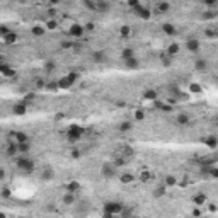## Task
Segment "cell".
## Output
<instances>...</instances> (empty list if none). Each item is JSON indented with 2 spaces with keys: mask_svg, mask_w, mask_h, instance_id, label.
I'll use <instances>...</instances> for the list:
<instances>
[{
  "mask_svg": "<svg viewBox=\"0 0 218 218\" xmlns=\"http://www.w3.org/2000/svg\"><path fill=\"white\" fill-rule=\"evenodd\" d=\"M49 2H51V4H58L60 0H49Z\"/></svg>",
  "mask_w": 218,
  "mask_h": 218,
  "instance_id": "f5cc1de1",
  "label": "cell"
},
{
  "mask_svg": "<svg viewBox=\"0 0 218 218\" xmlns=\"http://www.w3.org/2000/svg\"><path fill=\"white\" fill-rule=\"evenodd\" d=\"M124 65H126V68H130V70H135V68H138V65H140V61L136 58H130V60H124Z\"/></svg>",
  "mask_w": 218,
  "mask_h": 218,
  "instance_id": "5bb4252c",
  "label": "cell"
},
{
  "mask_svg": "<svg viewBox=\"0 0 218 218\" xmlns=\"http://www.w3.org/2000/svg\"><path fill=\"white\" fill-rule=\"evenodd\" d=\"M194 67H196V70H199V72H203V70H206L208 63H206V60H198Z\"/></svg>",
  "mask_w": 218,
  "mask_h": 218,
  "instance_id": "d4e9b609",
  "label": "cell"
},
{
  "mask_svg": "<svg viewBox=\"0 0 218 218\" xmlns=\"http://www.w3.org/2000/svg\"><path fill=\"white\" fill-rule=\"evenodd\" d=\"M186 48L189 49V51H193V53H196L198 49H199V41L194 39V37H193V39H187L186 41Z\"/></svg>",
  "mask_w": 218,
  "mask_h": 218,
  "instance_id": "8992f818",
  "label": "cell"
},
{
  "mask_svg": "<svg viewBox=\"0 0 218 218\" xmlns=\"http://www.w3.org/2000/svg\"><path fill=\"white\" fill-rule=\"evenodd\" d=\"M145 99H148V101H155V99H157V92H155V91H147V92H145Z\"/></svg>",
  "mask_w": 218,
  "mask_h": 218,
  "instance_id": "f1b7e54d",
  "label": "cell"
},
{
  "mask_svg": "<svg viewBox=\"0 0 218 218\" xmlns=\"http://www.w3.org/2000/svg\"><path fill=\"white\" fill-rule=\"evenodd\" d=\"M205 201H206V196H205L203 193H199V194H196V196L193 198V203H194V205H198V206L205 205Z\"/></svg>",
  "mask_w": 218,
  "mask_h": 218,
  "instance_id": "ac0fdd59",
  "label": "cell"
},
{
  "mask_svg": "<svg viewBox=\"0 0 218 218\" xmlns=\"http://www.w3.org/2000/svg\"><path fill=\"white\" fill-rule=\"evenodd\" d=\"M0 32H2V36H5V34H9V29H7L5 26H2L0 27Z\"/></svg>",
  "mask_w": 218,
  "mask_h": 218,
  "instance_id": "bcb514c9",
  "label": "cell"
},
{
  "mask_svg": "<svg viewBox=\"0 0 218 218\" xmlns=\"http://www.w3.org/2000/svg\"><path fill=\"white\" fill-rule=\"evenodd\" d=\"M133 179H135V176L133 174H121V177H119V181L123 182V184H130V182H133Z\"/></svg>",
  "mask_w": 218,
  "mask_h": 218,
  "instance_id": "ffe728a7",
  "label": "cell"
},
{
  "mask_svg": "<svg viewBox=\"0 0 218 218\" xmlns=\"http://www.w3.org/2000/svg\"><path fill=\"white\" fill-rule=\"evenodd\" d=\"M133 56H135V53H133V49L131 48H124L121 51V58L123 60H130V58H133Z\"/></svg>",
  "mask_w": 218,
  "mask_h": 218,
  "instance_id": "d6986e66",
  "label": "cell"
},
{
  "mask_svg": "<svg viewBox=\"0 0 218 218\" xmlns=\"http://www.w3.org/2000/svg\"><path fill=\"white\" fill-rule=\"evenodd\" d=\"M53 68H55V63H53V61H48V63L44 65V70H46V72H51Z\"/></svg>",
  "mask_w": 218,
  "mask_h": 218,
  "instance_id": "60d3db41",
  "label": "cell"
},
{
  "mask_svg": "<svg viewBox=\"0 0 218 218\" xmlns=\"http://www.w3.org/2000/svg\"><path fill=\"white\" fill-rule=\"evenodd\" d=\"M128 5H130V7H133V9H135L136 5H140V0H128Z\"/></svg>",
  "mask_w": 218,
  "mask_h": 218,
  "instance_id": "7bdbcfd3",
  "label": "cell"
},
{
  "mask_svg": "<svg viewBox=\"0 0 218 218\" xmlns=\"http://www.w3.org/2000/svg\"><path fill=\"white\" fill-rule=\"evenodd\" d=\"M140 179H142L143 182L150 181V179H152V172H142V176H140Z\"/></svg>",
  "mask_w": 218,
  "mask_h": 218,
  "instance_id": "d590c367",
  "label": "cell"
},
{
  "mask_svg": "<svg viewBox=\"0 0 218 218\" xmlns=\"http://www.w3.org/2000/svg\"><path fill=\"white\" fill-rule=\"evenodd\" d=\"M210 174H211L213 177H217V179H218V167H217V169H211V170H210Z\"/></svg>",
  "mask_w": 218,
  "mask_h": 218,
  "instance_id": "7dc6e473",
  "label": "cell"
},
{
  "mask_svg": "<svg viewBox=\"0 0 218 218\" xmlns=\"http://www.w3.org/2000/svg\"><path fill=\"white\" fill-rule=\"evenodd\" d=\"M73 194H75V193H70V191L67 193V194H65V196H63V203H65V205H72V203L75 201Z\"/></svg>",
  "mask_w": 218,
  "mask_h": 218,
  "instance_id": "cb8c5ba5",
  "label": "cell"
},
{
  "mask_svg": "<svg viewBox=\"0 0 218 218\" xmlns=\"http://www.w3.org/2000/svg\"><path fill=\"white\" fill-rule=\"evenodd\" d=\"M17 152H19V145H17V142L7 147V155H16Z\"/></svg>",
  "mask_w": 218,
  "mask_h": 218,
  "instance_id": "7402d4cb",
  "label": "cell"
},
{
  "mask_svg": "<svg viewBox=\"0 0 218 218\" xmlns=\"http://www.w3.org/2000/svg\"><path fill=\"white\" fill-rule=\"evenodd\" d=\"M36 87L43 89V87H44V80H43V79H37V80H36Z\"/></svg>",
  "mask_w": 218,
  "mask_h": 218,
  "instance_id": "ee69618b",
  "label": "cell"
},
{
  "mask_svg": "<svg viewBox=\"0 0 218 218\" xmlns=\"http://www.w3.org/2000/svg\"><path fill=\"white\" fill-rule=\"evenodd\" d=\"M170 58H172V56H170V55H167V53L160 56V60H162V63H164L165 67H169V65H170Z\"/></svg>",
  "mask_w": 218,
  "mask_h": 218,
  "instance_id": "4dcf8cb0",
  "label": "cell"
},
{
  "mask_svg": "<svg viewBox=\"0 0 218 218\" xmlns=\"http://www.w3.org/2000/svg\"><path fill=\"white\" fill-rule=\"evenodd\" d=\"M17 167L21 170H24V172H32L34 164H32V160H29V159H19L17 160Z\"/></svg>",
  "mask_w": 218,
  "mask_h": 218,
  "instance_id": "277c9868",
  "label": "cell"
},
{
  "mask_svg": "<svg viewBox=\"0 0 218 218\" xmlns=\"http://www.w3.org/2000/svg\"><path fill=\"white\" fill-rule=\"evenodd\" d=\"M154 194H155V196H157V198L164 196V194H165V186H159V187H157V189H155V193H154Z\"/></svg>",
  "mask_w": 218,
  "mask_h": 218,
  "instance_id": "1f68e13d",
  "label": "cell"
},
{
  "mask_svg": "<svg viewBox=\"0 0 218 218\" xmlns=\"http://www.w3.org/2000/svg\"><path fill=\"white\" fill-rule=\"evenodd\" d=\"M135 12H136V14H138L142 19H150V16H152L148 9H145V7H142V5H136V7H135Z\"/></svg>",
  "mask_w": 218,
  "mask_h": 218,
  "instance_id": "52a82bcc",
  "label": "cell"
},
{
  "mask_svg": "<svg viewBox=\"0 0 218 218\" xmlns=\"http://www.w3.org/2000/svg\"><path fill=\"white\" fill-rule=\"evenodd\" d=\"M19 2H26V0H19Z\"/></svg>",
  "mask_w": 218,
  "mask_h": 218,
  "instance_id": "db71d44e",
  "label": "cell"
},
{
  "mask_svg": "<svg viewBox=\"0 0 218 218\" xmlns=\"http://www.w3.org/2000/svg\"><path fill=\"white\" fill-rule=\"evenodd\" d=\"M12 136H14V140H16L17 143H24V142H29V138H27V135L24 133V131H16V133H12Z\"/></svg>",
  "mask_w": 218,
  "mask_h": 218,
  "instance_id": "30bf717a",
  "label": "cell"
},
{
  "mask_svg": "<svg viewBox=\"0 0 218 218\" xmlns=\"http://www.w3.org/2000/svg\"><path fill=\"white\" fill-rule=\"evenodd\" d=\"M32 34H34V36H43V34H44V27L34 26V27H32Z\"/></svg>",
  "mask_w": 218,
  "mask_h": 218,
  "instance_id": "83f0119b",
  "label": "cell"
},
{
  "mask_svg": "<svg viewBox=\"0 0 218 218\" xmlns=\"http://www.w3.org/2000/svg\"><path fill=\"white\" fill-rule=\"evenodd\" d=\"M2 196H4V198H9V196H10V193H9V189H7V187H4V189H2Z\"/></svg>",
  "mask_w": 218,
  "mask_h": 218,
  "instance_id": "f6af8a7d",
  "label": "cell"
},
{
  "mask_svg": "<svg viewBox=\"0 0 218 218\" xmlns=\"http://www.w3.org/2000/svg\"><path fill=\"white\" fill-rule=\"evenodd\" d=\"M215 2H217V0H205V4H208V5H213Z\"/></svg>",
  "mask_w": 218,
  "mask_h": 218,
  "instance_id": "816d5d0a",
  "label": "cell"
},
{
  "mask_svg": "<svg viewBox=\"0 0 218 218\" xmlns=\"http://www.w3.org/2000/svg\"><path fill=\"white\" fill-rule=\"evenodd\" d=\"M67 191H70V193H79V191H80V184H79V182H75V181L68 182V186H67Z\"/></svg>",
  "mask_w": 218,
  "mask_h": 218,
  "instance_id": "44dd1931",
  "label": "cell"
},
{
  "mask_svg": "<svg viewBox=\"0 0 218 218\" xmlns=\"http://www.w3.org/2000/svg\"><path fill=\"white\" fill-rule=\"evenodd\" d=\"M177 53H179V44H177V43H172L169 48H167V55H170V56L174 58Z\"/></svg>",
  "mask_w": 218,
  "mask_h": 218,
  "instance_id": "e0dca14e",
  "label": "cell"
},
{
  "mask_svg": "<svg viewBox=\"0 0 218 218\" xmlns=\"http://www.w3.org/2000/svg\"><path fill=\"white\" fill-rule=\"evenodd\" d=\"M169 4H167V2H160L159 4V12H167L169 10Z\"/></svg>",
  "mask_w": 218,
  "mask_h": 218,
  "instance_id": "e575fe53",
  "label": "cell"
},
{
  "mask_svg": "<svg viewBox=\"0 0 218 218\" xmlns=\"http://www.w3.org/2000/svg\"><path fill=\"white\" fill-rule=\"evenodd\" d=\"M130 128H131V123H130V121H124V123L119 124V130H121V131H128Z\"/></svg>",
  "mask_w": 218,
  "mask_h": 218,
  "instance_id": "8d00e7d4",
  "label": "cell"
},
{
  "mask_svg": "<svg viewBox=\"0 0 218 218\" xmlns=\"http://www.w3.org/2000/svg\"><path fill=\"white\" fill-rule=\"evenodd\" d=\"M119 34H121L123 37H128L130 36V26H123L121 29H119Z\"/></svg>",
  "mask_w": 218,
  "mask_h": 218,
  "instance_id": "d6a6232c",
  "label": "cell"
},
{
  "mask_svg": "<svg viewBox=\"0 0 218 218\" xmlns=\"http://www.w3.org/2000/svg\"><path fill=\"white\" fill-rule=\"evenodd\" d=\"M58 85H60V89H68V87H72V85H73V80L70 79L68 75H67V77H63V79L58 80Z\"/></svg>",
  "mask_w": 218,
  "mask_h": 218,
  "instance_id": "ba28073f",
  "label": "cell"
},
{
  "mask_svg": "<svg viewBox=\"0 0 218 218\" xmlns=\"http://www.w3.org/2000/svg\"><path fill=\"white\" fill-rule=\"evenodd\" d=\"M0 72L5 75V77H16V70H12L10 67H7L5 63L0 65Z\"/></svg>",
  "mask_w": 218,
  "mask_h": 218,
  "instance_id": "4fadbf2b",
  "label": "cell"
},
{
  "mask_svg": "<svg viewBox=\"0 0 218 218\" xmlns=\"http://www.w3.org/2000/svg\"><path fill=\"white\" fill-rule=\"evenodd\" d=\"M143 118H145V112L142 111V109H136V111H135V119H136V121H142Z\"/></svg>",
  "mask_w": 218,
  "mask_h": 218,
  "instance_id": "836d02e7",
  "label": "cell"
},
{
  "mask_svg": "<svg viewBox=\"0 0 218 218\" xmlns=\"http://www.w3.org/2000/svg\"><path fill=\"white\" fill-rule=\"evenodd\" d=\"M82 135H84V128L77 126V124H72V126L68 128V131H67V136H68V140H80L82 138Z\"/></svg>",
  "mask_w": 218,
  "mask_h": 218,
  "instance_id": "7a4b0ae2",
  "label": "cell"
},
{
  "mask_svg": "<svg viewBox=\"0 0 218 218\" xmlns=\"http://www.w3.org/2000/svg\"><path fill=\"white\" fill-rule=\"evenodd\" d=\"M85 32V27L82 26V24H73V26H70L68 29V34L72 37H82Z\"/></svg>",
  "mask_w": 218,
  "mask_h": 218,
  "instance_id": "5b68a950",
  "label": "cell"
},
{
  "mask_svg": "<svg viewBox=\"0 0 218 218\" xmlns=\"http://www.w3.org/2000/svg\"><path fill=\"white\" fill-rule=\"evenodd\" d=\"M189 89H191V92H201V87L198 84H191L189 85Z\"/></svg>",
  "mask_w": 218,
  "mask_h": 218,
  "instance_id": "ab89813d",
  "label": "cell"
},
{
  "mask_svg": "<svg viewBox=\"0 0 218 218\" xmlns=\"http://www.w3.org/2000/svg\"><path fill=\"white\" fill-rule=\"evenodd\" d=\"M53 176H55V172L51 169H44V172H43V179H44V181H49Z\"/></svg>",
  "mask_w": 218,
  "mask_h": 218,
  "instance_id": "4316f807",
  "label": "cell"
},
{
  "mask_svg": "<svg viewBox=\"0 0 218 218\" xmlns=\"http://www.w3.org/2000/svg\"><path fill=\"white\" fill-rule=\"evenodd\" d=\"M176 123L179 124V126H187V124L191 123V119H189L187 114H179V116L176 118Z\"/></svg>",
  "mask_w": 218,
  "mask_h": 218,
  "instance_id": "7c38bea8",
  "label": "cell"
},
{
  "mask_svg": "<svg viewBox=\"0 0 218 218\" xmlns=\"http://www.w3.org/2000/svg\"><path fill=\"white\" fill-rule=\"evenodd\" d=\"M217 126H218V123H217Z\"/></svg>",
  "mask_w": 218,
  "mask_h": 218,
  "instance_id": "11a10c76",
  "label": "cell"
},
{
  "mask_svg": "<svg viewBox=\"0 0 218 218\" xmlns=\"http://www.w3.org/2000/svg\"><path fill=\"white\" fill-rule=\"evenodd\" d=\"M101 174H102V177H106V179H111V177H114L116 176V165L114 164H104L102 165V169H101Z\"/></svg>",
  "mask_w": 218,
  "mask_h": 218,
  "instance_id": "3957f363",
  "label": "cell"
},
{
  "mask_svg": "<svg viewBox=\"0 0 218 218\" xmlns=\"http://www.w3.org/2000/svg\"><path fill=\"white\" fill-rule=\"evenodd\" d=\"M46 27H48V29H56V27H58V22L56 21H48Z\"/></svg>",
  "mask_w": 218,
  "mask_h": 218,
  "instance_id": "f35d334b",
  "label": "cell"
},
{
  "mask_svg": "<svg viewBox=\"0 0 218 218\" xmlns=\"http://www.w3.org/2000/svg\"><path fill=\"white\" fill-rule=\"evenodd\" d=\"M102 51H97V53H94V60H96V61H101L102 58H104V56H102Z\"/></svg>",
  "mask_w": 218,
  "mask_h": 218,
  "instance_id": "b9f144b4",
  "label": "cell"
},
{
  "mask_svg": "<svg viewBox=\"0 0 218 218\" xmlns=\"http://www.w3.org/2000/svg\"><path fill=\"white\" fill-rule=\"evenodd\" d=\"M61 46H63V48H72V46H73V43H72V41H68V43L65 41L63 44H61Z\"/></svg>",
  "mask_w": 218,
  "mask_h": 218,
  "instance_id": "c3c4849f",
  "label": "cell"
},
{
  "mask_svg": "<svg viewBox=\"0 0 218 218\" xmlns=\"http://www.w3.org/2000/svg\"><path fill=\"white\" fill-rule=\"evenodd\" d=\"M46 89H48V91H56V89H60V85H58V82H49V84L46 85Z\"/></svg>",
  "mask_w": 218,
  "mask_h": 218,
  "instance_id": "74e56055",
  "label": "cell"
},
{
  "mask_svg": "<svg viewBox=\"0 0 218 218\" xmlns=\"http://www.w3.org/2000/svg\"><path fill=\"white\" fill-rule=\"evenodd\" d=\"M121 211H123V205H121V203L111 201V203H106V205H104V215H106V217L121 215Z\"/></svg>",
  "mask_w": 218,
  "mask_h": 218,
  "instance_id": "6da1fadb",
  "label": "cell"
},
{
  "mask_svg": "<svg viewBox=\"0 0 218 218\" xmlns=\"http://www.w3.org/2000/svg\"><path fill=\"white\" fill-rule=\"evenodd\" d=\"M162 31H164L165 34H169V36H174V34H176V27L172 26V24H169V22H165L164 26H162Z\"/></svg>",
  "mask_w": 218,
  "mask_h": 218,
  "instance_id": "2e32d148",
  "label": "cell"
},
{
  "mask_svg": "<svg viewBox=\"0 0 218 218\" xmlns=\"http://www.w3.org/2000/svg\"><path fill=\"white\" fill-rule=\"evenodd\" d=\"M17 145H19V152H22V154H27V152H29V148H31V147H29V142L17 143Z\"/></svg>",
  "mask_w": 218,
  "mask_h": 218,
  "instance_id": "484cf974",
  "label": "cell"
},
{
  "mask_svg": "<svg viewBox=\"0 0 218 218\" xmlns=\"http://www.w3.org/2000/svg\"><path fill=\"white\" fill-rule=\"evenodd\" d=\"M85 29H87V31H94V24H92V22H89V24L85 26Z\"/></svg>",
  "mask_w": 218,
  "mask_h": 218,
  "instance_id": "681fc988",
  "label": "cell"
},
{
  "mask_svg": "<svg viewBox=\"0 0 218 218\" xmlns=\"http://www.w3.org/2000/svg\"><path fill=\"white\" fill-rule=\"evenodd\" d=\"M203 17H205V19H211V17H213V12H206Z\"/></svg>",
  "mask_w": 218,
  "mask_h": 218,
  "instance_id": "f907efd6",
  "label": "cell"
},
{
  "mask_svg": "<svg viewBox=\"0 0 218 218\" xmlns=\"http://www.w3.org/2000/svg\"><path fill=\"white\" fill-rule=\"evenodd\" d=\"M176 182H177V179L174 176H167L165 177V186H176Z\"/></svg>",
  "mask_w": 218,
  "mask_h": 218,
  "instance_id": "f546056e",
  "label": "cell"
},
{
  "mask_svg": "<svg viewBox=\"0 0 218 218\" xmlns=\"http://www.w3.org/2000/svg\"><path fill=\"white\" fill-rule=\"evenodd\" d=\"M26 111H27V104L26 102H21V104H16V106H14V114H17V116L26 114Z\"/></svg>",
  "mask_w": 218,
  "mask_h": 218,
  "instance_id": "9c48e42d",
  "label": "cell"
},
{
  "mask_svg": "<svg viewBox=\"0 0 218 218\" xmlns=\"http://www.w3.org/2000/svg\"><path fill=\"white\" fill-rule=\"evenodd\" d=\"M205 143L208 145V147H211V148H215L218 145V140H217V136H208L206 140H205Z\"/></svg>",
  "mask_w": 218,
  "mask_h": 218,
  "instance_id": "603a6c76",
  "label": "cell"
},
{
  "mask_svg": "<svg viewBox=\"0 0 218 218\" xmlns=\"http://www.w3.org/2000/svg\"><path fill=\"white\" fill-rule=\"evenodd\" d=\"M16 41H17V34L16 32H9V34L4 36V43H5V44H14Z\"/></svg>",
  "mask_w": 218,
  "mask_h": 218,
  "instance_id": "9a60e30c",
  "label": "cell"
},
{
  "mask_svg": "<svg viewBox=\"0 0 218 218\" xmlns=\"http://www.w3.org/2000/svg\"><path fill=\"white\" fill-rule=\"evenodd\" d=\"M96 10L97 12H107L109 10V4L104 0H96Z\"/></svg>",
  "mask_w": 218,
  "mask_h": 218,
  "instance_id": "8fae6325",
  "label": "cell"
}]
</instances>
